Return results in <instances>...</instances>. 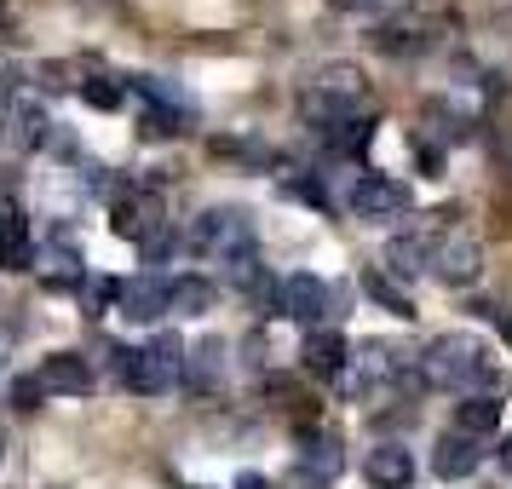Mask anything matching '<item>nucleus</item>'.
Here are the masks:
<instances>
[{"instance_id":"nucleus-1","label":"nucleus","mask_w":512,"mask_h":489,"mask_svg":"<svg viewBox=\"0 0 512 489\" xmlns=\"http://www.w3.org/2000/svg\"><path fill=\"white\" fill-rule=\"evenodd\" d=\"M501 374V363L484 351V340L472 334H438L432 346L420 351V380L432 392H455V397H478V386H489Z\"/></svg>"},{"instance_id":"nucleus-2","label":"nucleus","mask_w":512,"mask_h":489,"mask_svg":"<svg viewBox=\"0 0 512 489\" xmlns=\"http://www.w3.org/2000/svg\"><path fill=\"white\" fill-rule=\"evenodd\" d=\"M363 98H369V75L357 70V64H323V70L305 75L300 110H305V121L323 133V127H334V121L363 116Z\"/></svg>"},{"instance_id":"nucleus-3","label":"nucleus","mask_w":512,"mask_h":489,"mask_svg":"<svg viewBox=\"0 0 512 489\" xmlns=\"http://www.w3.org/2000/svg\"><path fill=\"white\" fill-rule=\"evenodd\" d=\"M110 357H116V374L121 386H133L139 397H162L173 392V386H185V357L190 351L173 340V334H156L150 346H110Z\"/></svg>"},{"instance_id":"nucleus-4","label":"nucleus","mask_w":512,"mask_h":489,"mask_svg":"<svg viewBox=\"0 0 512 489\" xmlns=\"http://www.w3.org/2000/svg\"><path fill=\"white\" fill-rule=\"evenodd\" d=\"M185 242H190V254L231 265V259L254 254V219L242 208H208V213H196V225H190Z\"/></svg>"},{"instance_id":"nucleus-5","label":"nucleus","mask_w":512,"mask_h":489,"mask_svg":"<svg viewBox=\"0 0 512 489\" xmlns=\"http://www.w3.org/2000/svg\"><path fill=\"white\" fill-rule=\"evenodd\" d=\"M351 219H363V225H392V219H409V208H415V190L403 185V179H392V173H357V185H351L346 196Z\"/></svg>"},{"instance_id":"nucleus-6","label":"nucleus","mask_w":512,"mask_h":489,"mask_svg":"<svg viewBox=\"0 0 512 489\" xmlns=\"http://www.w3.org/2000/svg\"><path fill=\"white\" fill-rule=\"evenodd\" d=\"M443 219H455V213H415V225L397 231L392 242H386V265H392V277H426V271H432L438 236L449 231Z\"/></svg>"},{"instance_id":"nucleus-7","label":"nucleus","mask_w":512,"mask_h":489,"mask_svg":"<svg viewBox=\"0 0 512 489\" xmlns=\"http://www.w3.org/2000/svg\"><path fill=\"white\" fill-rule=\"evenodd\" d=\"M432 277L443 288H472V282L484 277V242L466 231V225H449L438 236V254H432Z\"/></svg>"},{"instance_id":"nucleus-8","label":"nucleus","mask_w":512,"mask_h":489,"mask_svg":"<svg viewBox=\"0 0 512 489\" xmlns=\"http://www.w3.org/2000/svg\"><path fill=\"white\" fill-rule=\"evenodd\" d=\"M328 282L323 277H311V271H294V277H282V288H277V311L282 317H294V323H305V328H317L328 317Z\"/></svg>"},{"instance_id":"nucleus-9","label":"nucleus","mask_w":512,"mask_h":489,"mask_svg":"<svg viewBox=\"0 0 512 489\" xmlns=\"http://www.w3.org/2000/svg\"><path fill=\"white\" fill-rule=\"evenodd\" d=\"M346 472V449L334 432H300V484H334Z\"/></svg>"},{"instance_id":"nucleus-10","label":"nucleus","mask_w":512,"mask_h":489,"mask_svg":"<svg viewBox=\"0 0 512 489\" xmlns=\"http://www.w3.org/2000/svg\"><path fill=\"white\" fill-rule=\"evenodd\" d=\"M35 380L47 386V397H87L93 392V363L81 351H52Z\"/></svg>"},{"instance_id":"nucleus-11","label":"nucleus","mask_w":512,"mask_h":489,"mask_svg":"<svg viewBox=\"0 0 512 489\" xmlns=\"http://www.w3.org/2000/svg\"><path fill=\"white\" fill-rule=\"evenodd\" d=\"M35 265H41L47 288H75V294L87 288V265H81V248H75V242H70L64 231L52 236V242L41 248V254H35Z\"/></svg>"},{"instance_id":"nucleus-12","label":"nucleus","mask_w":512,"mask_h":489,"mask_svg":"<svg viewBox=\"0 0 512 489\" xmlns=\"http://www.w3.org/2000/svg\"><path fill=\"white\" fill-rule=\"evenodd\" d=\"M478 466H484V449H478V438H466V432H443L438 449H432V472H438L443 484H461Z\"/></svg>"},{"instance_id":"nucleus-13","label":"nucleus","mask_w":512,"mask_h":489,"mask_svg":"<svg viewBox=\"0 0 512 489\" xmlns=\"http://www.w3.org/2000/svg\"><path fill=\"white\" fill-rule=\"evenodd\" d=\"M35 231H29V219H24V208H0V271H29L35 265Z\"/></svg>"},{"instance_id":"nucleus-14","label":"nucleus","mask_w":512,"mask_h":489,"mask_svg":"<svg viewBox=\"0 0 512 489\" xmlns=\"http://www.w3.org/2000/svg\"><path fill=\"white\" fill-rule=\"evenodd\" d=\"M357 369L369 386H386V380H403L409 369H420V357L392 346V340H369V346H357Z\"/></svg>"},{"instance_id":"nucleus-15","label":"nucleus","mask_w":512,"mask_h":489,"mask_svg":"<svg viewBox=\"0 0 512 489\" xmlns=\"http://www.w3.org/2000/svg\"><path fill=\"white\" fill-rule=\"evenodd\" d=\"M127 323H156V317H167L173 311V300H167V282L162 277H133L121 282V305H116Z\"/></svg>"},{"instance_id":"nucleus-16","label":"nucleus","mask_w":512,"mask_h":489,"mask_svg":"<svg viewBox=\"0 0 512 489\" xmlns=\"http://www.w3.org/2000/svg\"><path fill=\"white\" fill-rule=\"evenodd\" d=\"M363 472H369L374 489H409L415 484V449H403V443H374Z\"/></svg>"},{"instance_id":"nucleus-17","label":"nucleus","mask_w":512,"mask_h":489,"mask_svg":"<svg viewBox=\"0 0 512 489\" xmlns=\"http://www.w3.org/2000/svg\"><path fill=\"white\" fill-rule=\"evenodd\" d=\"M300 363H305V374H323V380H334V374L351 363L346 334H334V328H311V334H305V346H300Z\"/></svg>"},{"instance_id":"nucleus-18","label":"nucleus","mask_w":512,"mask_h":489,"mask_svg":"<svg viewBox=\"0 0 512 489\" xmlns=\"http://www.w3.org/2000/svg\"><path fill=\"white\" fill-rule=\"evenodd\" d=\"M225 357H231V346H225L219 334H208L202 346L190 351V357H185V386H190V392H213V386L225 380Z\"/></svg>"},{"instance_id":"nucleus-19","label":"nucleus","mask_w":512,"mask_h":489,"mask_svg":"<svg viewBox=\"0 0 512 489\" xmlns=\"http://www.w3.org/2000/svg\"><path fill=\"white\" fill-rule=\"evenodd\" d=\"M156 231H162V202L156 196H127V202H116V236L150 242Z\"/></svg>"},{"instance_id":"nucleus-20","label":"nucleus","mask_w":512,"mask_h":489,"mask_svg":"<svg viewBox=\"0 0 512 489\" xmlns=\"http://www.w3.org/2000/svg\"><path fill=\"white\" fill-rule=\"evenodd\" d=\"M455 432H466V438H489V432H501V403H495L489 392L461 397V403H455Z\"/></svg>"},{"instance_id":"nucleus-21","label":"nucleus","mask_w":512,"mask_h":489,"mask_svg":"<svg viewBox=\"0 0 512 489\" xmlns=\"http://www.w3.org/2000/svg\"><path fill=\"white\" fill-rule=\"evenodd\" d=\"M167 300H173L179 317H208L213 300H219V288H213L208 277H173L167 282Z\"/></svg>"},{"instance_id":"nucleus-22","label":"nucleus","mask_w":512,"mask_h":489,"mask_svg":"<svg viewBox=\"0 0 512 489\" xmlns=\"http://www.w3.org/2000/svg\"><path fill=\"white\" fill-rule=\"evenodd\" d=\"M374 127L380 121L374 116H351V121H334V127H323V144L334 150V156H363L374 144Z\"/></svg>"},{"instance_id":"nucleus-23","label":"nucleus","mask_w":512,"mask_h":489,"mask_svg":"<svg viewBox=\"0 0 512 489\" xmlns=\"http://www.w3.org/2000/svg\"><path fill=\"white\" fill-rule=\"evenodd\" d=\"M374 47L392 52V58H409V52L420 58V52H432V29H426V24H397V18H392V24H380Z\"/></svg>"},{"instance_id":"nucleus-24","label":"nucleus","mask_w":512,"mask_h":489,"mask_svg":"<svg viewBox=\"0 0 512 489\" xmlns=\"http://www.w3.org/2000/svg\"><path fill=\"white\" fill-rule=\"evenodd\" d=\"M420 121H426V133H415V139H438V144H461L466 133H472V121L466 116H455V110H449V104H443V98H432V104H426V110H420Z\"/></svg>"},{"instance_id":"nucleus-25","label":"nucleus","mask_w":512,"mask_h":489,"mask_svg":"<svg viewBox=\"0 0 512 489\" xmlns=\"http://www.w3.org/2000/svg\"><path fill=\"white\" fill-rule=\"evenodd\" d=\"M12 133H18V144H29V150H35V144L52 139V116L29 93H18V98H12Z\"/></svg>"},{"instance_id":"nucleus-26","label":"nucleus","mask_w":512,"mask_h":489,"mask_svg":"<svg viewBox=\"0 0 512 489\" xmlns=\"http://www.w3.org/2000/svg\"><path fill=\"white\" fill-rule=\"evenodd\" d=\"M363 294H369V300H380L392 317H415V294H403L386 271H363Z\"/></svg>"},{"instance_id":"nucleus-27","label":"nucleus","mask_w":512,"mask_h":489,"mask_svg":"<svg viewBox=\"0 0 512 489\" xmlns=\"http://www.w3.org/2000/svg\"><path fill=\"white\" fill-rule=\"evenodd\" d=\"M328 6H334L340 18H357V24H392L409 0H328Z\"/></svg>"},{"instance_id":"nucleus-28","label":"nucleus","mask_w":512,"mask_h":489,"mask_svg":"<svg viewBox=\"0 0 512 489\" xmlns=\"http://www.w3.org/2000/svg\"><path fill=\"white\" fill-rule=\"evenodd\" d=\"M81 98H87L93 110H121L127 87H121V81H110V75H87V81H81Z\"/></svg>"},{"instance_id":"nucleus-29","label":"nucleus","mask_w":512,"mask_h":489,"mask_svg":"<svg viewBox=\"0 0 512 489\" xmlns=\"http://www.w3.org/2000/svg\"><path fill=\"white\" fill-rule=\"evenodd\" d=\"M213 156H236V162H254V167H265V162H277L265 144H254V139H213Z\"/></svg>"},{"instance_id":"nucleus-30","label":"nucleus","mask_w":512,"mask_h":489,"mask_svg":"<svg viewBox=\"0 0 512 489\" xmlns=\"http://www.w3.org/2000/svg\"><path fill=\"white\" fill-rule=\"evenodd\" d=\"M81 300H87V311H110V305H121V282H110V277H87Z\"/></svg>"},{"instance_id":"nucleus-31","label":"nucleus","mask_w":512,"mask_h":489,"mask_svg":"<svg viewBox=\"0 0 512 489\" xmlns=\"http://www.w3.org/2000/svg\"><path fill=\"white\" fill-rule=\"evenodd\" d=\"M225 282H231V288H259V282H265V265H259V254L231 259V265H225Z\"/></svg>"},{"instance_id":"nucleus-32","label":"nucleus","mask_w":512,"mask_h":489,"mask_svg":"<svg viewBox=\"0 0 512 489\" xmlns=\"http://www.w3.org/2000/svg\"><path fill=\"white\" fill-rule=\"evenodd\" d=\"M139 248H144V265H162V259L173 254V248H179V236H173V231L162 225V231L150 236V242H139Z\"/></svg>"},{"instance_id":"nucleus-33","label":"nucleus","mask_w":512,"mask_h":489,"mask_svg":"<svg viewBox=\"0 0 512 489\" xmlns=\"http://www.w3.org/2000/svg\"><path fill=\"white\" fill-rule=\"evenodd\" d=\"M288 196H300V202H311V208L328 213V190L317 185V179H288Z\"/></svg>"},{"instance_id":"nucleus-34","label":"nucleus","mask_w":512,"mask_h":489,"mask_svg":"<svg viewBox=\"0 0 512 489\" xmlns=\"http://www.w3.org/2000/svg\"><path fill=\"white\" fill-rule=\"evenodd\" d=\"M41 397H47V386H41V380H18V386H12V403H18V409H35Z\"/></svg>"},{"instance_id":"nucleus-35","label":"nucleus","mask_w":512,"mask_h":489,"mask_svg":"<svg viewBox=\"0 0 512 489\" xmlns=\"http://www.w3.org/2000/svg\"><path fill=\"white\" fill-rule=\"evenodd\" d=\"M236 489H271V484H265V472H242V478H236Z\"/></svg>"},{"instance_id":"nucleus-36","label":"nucleus","mask_w":512,"mask_h":489,"mask_svg":"<svg viewBox=\"0 0 512 489\" xmlns=\"http://www.w3.org/2000/svg\"><path fill=\"white\" fill-rule=\"evenodd\" d=\"M495 461H501V472H512V432L501 438V449H495Z\"/></svg>"},{"instance_id":"nucleus-37","label":"nucleus","mask_w":512,"mask_h":489,"mask_svg":"<svg viewBox=\"0 0 512 489\" xmlns=\"http://www.w3.org/2000/svg\"><path fill=\"white\" fill-rule=\"evenodd\" d=\"M190 489H202V484H190Z\"/></svg>"},{"instance_id":"nucleus-38","label":"nucleus","mask_w":512,"mask_h":489,"mask_svg":"<svg viewBox=\"0 0 512 489\" xmlns=\"http://www.w3.org/2000/svg\"><path fill=\"white\" fill-rule=\"evenodd\" d=\"M0 455H6V449H0Z\"/></svg>"}]
</instances>
